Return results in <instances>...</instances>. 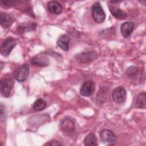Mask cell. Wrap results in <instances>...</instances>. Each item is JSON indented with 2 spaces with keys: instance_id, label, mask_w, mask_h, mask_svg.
Instances as JSON below:
<instances>
[{
  "instance_id": "1",
  "label": "cell",
  "mask_w": 146,
  "mask_h": 146,
  "mask_svg": "<svg viewBox=\"0 0 146 146\" xmlns=\"http://www.w3.org/2000/svg\"><path fill=\"white\" fill-rule=\"evenodd\" d=\"M91 10L93 19L96 22L101 23L104 21L106 14L99 2L94 3L92 6Z\"/></svg>"
},
{
  "instance_id": "2",
  "label": "cell",
  "mask_w": 146,
  "mask_h": 146,
  "mask_svg": "<svg viewBox=\"0 0 146 146\" xmlns=\"http://www.w3.org/2000/svg\"><path fill=\"white\" fill-rule=\"evenodd\" d=\"M59 127L62 132L67 135L72 133L75 129L74 121L68 117H64L60 121Z\"/></svg>"
},
{
  "instance_id": "3",
  "label": "cell",
  "mask_w": 146,
  "mask_h": 146,
  "mask_svg": "<svg viewBox=\"0 0 146 146\" xmlns=\"http://www.w3.org/2000/svg\"><path fill=\"white\" fill-rule=\"evenodd\" d=\"M14 82L11 78H3L1 80L0 90L2 95L5 97H9L13 89Z\"/></svg>"
},
{
  "instance_id": "4",
  "label": "cell",
  "mask_w": 146,
  "mask_h": 146,
  "mask_svg": "<svg viewBox=\"0 0 146 146\" xmlns=\"http://www.w3.org/2000/svg\"><path fill=\"white\" fill-rule=\"evenodd\" d=\"M16 42L13 38H7L2 43L1 46V54L3 56H7L15 47Z\"/></svg>"
},
{
  "instance_id": "5",
  "label": "cell",
  "mask_w": 146,
  "mask_h": 146,
  "mask_svg": "<svg viewBox=\"0 0 146 146\" xmlns=\"http://www.w3.org/2000/svg\"><path fill=\"white\" fill-rule=\"evenodd\" d=\"M29 66L26 64H23L15 71L14 73V78L18 82H25L29 76Z\"/></svg>"
},
{
  "instance_id": "6",
  "label": "cell",
  "mask_w": 146,
  "mask_h": 146,
  "mask_svg": "<svg viewBox=\"0 0 146 146\" xmlns=\"http://www.w3.org/2000/svg\"><path fill=\"white\" fill-rule=\"evenodd\" d=\"M97 57L95 51H89L77 54L75 58L76 60L81 63H88L95 60Z\"/></svg>"
},
{
  "instance_id": "7",
  "label": "cell",
  "mask_w": 146,
  "mask_h": 146,
  "mask_svg": "<svg viewBox=\"0 0 146 146\" xmlns=\"http://www.w3.org/2000/svg\"><path fill=\"white\" fill-rule=\"evenodd\" d=\"M112 99L118 104L123 103L126 99V91L124 87L119 86L115 88L112 92Z\"/></svg>"
},
{
  "instance_id": "8",
  "label": "cell",
  "mask_w": 146,
  "mask_h": 146,
  "mask_svg": "<svg viewBox=\"0 0 146 146\" xmlns=\"http://www.w3.org/2000/svg\"><path fill=\"white\" fill-rule=\"evenodd\" d=\"M95 90V84L92 80H87L84 82L81 86L80 93L84 96H90L94 94Z\"/></svg>"
},
{
  "instance_id": "9",
  "label": "cell",
  "mask_w": 146,
  "mask_h": 146,
  "mask_svg": "<svg viewBox=\"0 0 146 146\" xmlns=\"http://www.w3.org/2000/svg\"><path fill=\"white\" fill-rule=\"evenodd\" d=\"M101 141L104 143H113L117 140L116 136L109 129H103L100 133Z\"/></svg>"
},
{
  "instance_id": "10",
  "label": "cell",
  "mask_w": 146,
  "mask_h": 146,
  "mask_svg": "<svg viewBox=\"0 0 146 146\" xmlns=\"http://www.w3.org/2000/svg\"><path fill=\"white\" fill-rule=\"evenodd\" d=\"M31 62L35 66L43 67L48 65L49 60L46 55L43 54H38L34 56L31 59Z\"/></svg>"
},
{
  "instance_id": "11",
  "label": "cell",
  "mask_w": 146,
  "mask_h": 146,
  "mask_svg": "<svg viewBox=\"0 0 146 146\" xmlns=\"http://www.w3.org/2000/svg\"><path fill=\"white\" fill-rule=\"evenodd\" d=\"M134 23L132 22L128 21L124 22L121 26V33L124 38L129 37L132 33L134 29Z\"/></svg>"
},
{
  "instance_id": "12",
  "label": "cell",
  "mask_w": 146,
  "mask_h": 146,
  "mask_svg": "<svg viewBox=\"0 0 146 146\" xmlns=\"http://www.w3.org/2000/svg\"><path fill=\"white\" fill-rule=\"evenodd\" d=\"M47 9L51 13L56 15L60 14L62 11V6L61 4L55 1H52L48 2Z\"/></svg>"
},
{
  "instance_id": "13",
  "label": "cell",
  "mask_w": 146,
  "mask_h": 146,
  "mask_svg": "<svg viewBox=\"0 0 146 146\" xmlns=\"http://www.w3.org/2000/svg\"><path fill=\"white\" fill-rule=\"evenodd\" d=\"M0 19H1V25L4 29L9 28L13 24V19L11 17L4 13H1L0 14Z\"/></svg>"
},
{
  "instance_id": "14",
  "label": "cell",
  "mask_w": 146,
  "mask_h": 146,
  "mask_svg": "<svg viewBox=\"0 0 146 146\" xmlns=\"http://www.w3.org/2000/svg\"><path fill=\"white\" fill-rule=\"evenodd\" d=\"M70 36L67 34L62 35L57 41L58 46L64 51H67L69 48Z\"/></svg>"
},
{
  "instance_id": "15",
  "label": "cell",
  "mask_w": 146,
  "mask_h": 146,
  "mask_svg": "<svg viewBox=\"0 0 146 146\" xmlns=\"http://www.w3.org/2000/svg\"><path fill=\"white\" fill-rule=\"evenodd\" d=\"M109 10H110L112 15L113 17H114L115 18H116V19H124L127 16V13L124 11H123L120 9H118L116 7L110 6L109 7Z\"/></svg>"
},
{
  "instance_id": "16",
  "label": "cell",
  "mask_w": 146,
  "mask_h": 146,
  "mask_svg": "<svg viewBox=\"0 0 146 146\" xmlns=\"http://www.w3.org/2000/svg\"><path fill=\"white\" fill-rule=\"evenodd\" d=\"M107 100V90L106 88H102L99 90L96 97V100L99 104L105 103Z\"/></svg>"
},
{
  "instance_id": "17",
  "label": "cell",
  "mask_w": 146,
  "mask_h": 146,
  "mask_svg": "<svg viewBox=\"0 0 146 146\" xmlns=\"http://www.w3.org/2000/svg\"><path fill=\"white\" fill-rule=\"evenodd\" d=\"M146 94L145 92H142L140 93L136 100L135 105L137 108H145L146 107Z\"/></svg>"
},
{
  "instance_id": "18",
  "label": "cell",
  "mask_w": 146,
  "mask_h": 146,
  "mask_svg": "<svg viewBox=\"0 0 146 146\" xmlns=\"http://www.w3.org/2000/svg\"><path fill=\"white\" fill-rule=\"evenodd\" d=\"M84 144L85 145H97V139L93 133H90L84 139Z\"/></svg>"
},
{
  "instance_id": "19",
  "label": "cell",
  "mask_w": 146,
  "mask_h": 146,
  "mask_svg": "<svg viewBox=\"0 0 146 146\" xmlns=\"http://www.w3.org/2000/svg\"><path fill=\"white\" fill-rule=\"evenodd\" d=\"M46 101L42 99V98H39L36 99L35 102L33 104V108L37 111H40L44 109L46 107Z\"/></svg>"
},
{
  "instance_id": "20",
  "label": "cell",
  "mask_w": 146,
  "mask_h": 146,
  "mask_svg": "<svg viewBox=\"0 0 146 146\" xmlns=\"http://www.w3.org/2000/svg\"><path fill=\"white\" fill-rule=\"evenodd\" d=\"M139 71L138 68L135 66H131L127 70V74L131 78H135L138 75Z\"/></svg>"
},
{
  "instance_id": "21",
  "label": "cell",
  "mask_w": 146,
  "mask_h": 146,
  "mask_svg": "<svg viewBox=\"0 0 146 146\" xmlns=\"http://www.w3.org/2000/svg\"><path fill=\"white\" fill-rule=\"evenodd\" d=\"M46 145H53V146H56V145H62V144L58 141L57 140H51L50 141H48L46 144H45Z\"/></svg>"
},
{
  "instance_id": "22",
  "label": "cell",
  "mask_w": 146,
  "mask_h": 146,
  "mask_svg": "<svg viewBox=\"0 0 146 146\" xmlns=\"http://www.w3.org/2000/svg\"><path fill=\"white\" fill-rule=\"evenodd\" d=\"M2 2L6 6H11L13 5L15 1H2Z\"/></svg>"
}]
</instances>
